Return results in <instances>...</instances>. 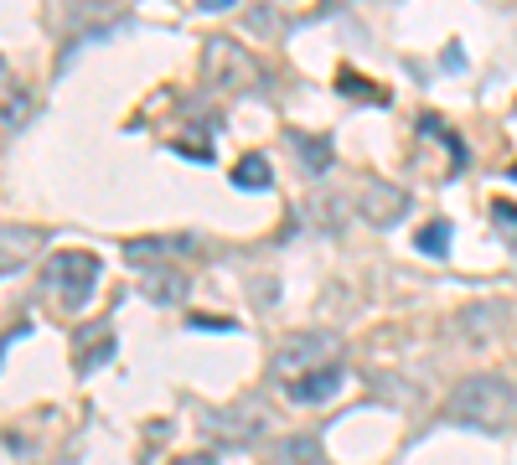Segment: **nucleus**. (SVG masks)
<instances>
[{
	"label": "nucleus",
	"mask_w": 517,
	"mask_h": 465,
	"mask_svg": "<svg viewBox=\"0 0 517 465\" xmlns=\"http://www.w3.org/2000/svg\"><path fill=\"white\" fill-rule=\"evenodd\" d=\"M445 414L455 424H476V429H507L517 419V388L502 378V372H471V378L455 383Z\"/></svg>",
	"instance_id": "obj_1"
},
{
	"label": "nucleus",
	"mask_w": 517,
	"mask_h": 465,
	"mask_svg": "<svg viewBox=\"0 0 517 465\" xmlns=\"http://www.w3.org/2000/svg\"><path fill=\"white\" fill-rule=\"evenodd\" d=\"M337 357H342V341L337 336H326V331H300V336H285L280 347H275V357H269V372L290 388V383H300V378H311V372H321V367H337Z\"/></svg>",
	"instance_id": "obj_2"
},
{
	"label": "nucleus",
	"mask_w": 517,
	"mask_h": 465,
	"mask_svg": "<svg viewBox=\"0 0 517 465\" xmlns=\"http://www.w3.org/2000/svg\"><path fill=\"white\" fill-rule=\"evenodd\" d=\"M94 285H99V254H88V248H63V254H52L47 295L63 310H83L88 295H94Z\"/></svg>",
	"instance_id": "obj_3"
},
{
	"label": "nucleus",
	"mask_w": 517,
	"mask_h": 465,
	"mask_svg": "<svg viewBox=\"0 0 517 465\" xmlns=\"http://www.w3.org/2000/svg\"><path fill=\"white\" fill-rule=\"evenodd\" d=\"M254 78V62L233 42H207V83L212 88H243Z\"/></svg>",
	"instance_id": "obj_4"
},
{
	"label": "nucleus",
	"mask_w": 517,
	"mask_h": 465,
	"mask_svg": "<svg viewBox=\"0 0 517 465\" xmlns=\"http://www.w3.org/2000/svg\"><path fill=\"white\" fill-rule=\"evenodd\" d=\"M197 238L192 233H166V238H130L125 243V259L130 264H150V259H166V254H192Z\"/></svg>",
	"instance_id": "obj_5"
},
{
	"label": "nucleus",
	"mask_w": 517,
	"mask_h": 465,
	"mask_svg": "<svg viewBox=\"0 0 517 465\" xmlns=\"http://www.w3.org/2000/svg\"><path fill=\"white\" fill-rule=\"evenodd\" d=\"M269 465H326V455L316 434H290V440L269 445Z\"/></svg>",
	"instance_id": "obj_6"
},
{
	"label": "nucleus",
	"mask_w": 517,
	"mask_h": 465,
	"mask_svg": "<svg viewBox=\"0 0 517 465\" xmlns=\"http://www.w3.org/2000/svg\"><path fill=\"white\" fill-rule=\"evenodd\" d=\"M342 383H347V372H342V362H337V367H321V372H311V378L290 383V398H295V403H326L331 393H342Z\"/></svg>",
	"instance_id": "obj_7"
},
{
	"label": "nucleus",
	"mask_w": 517,
	"mask_h": 465,
	"mask_svg": "<svg viewBox=\"0 0 517 465\" xmlns=\"http://www.w3.org/2000/svg\"><path fill=\"white\" fill-rule=\"evenodd\" d=\"M109 357H114V336H109V326H104V321L83 326V331H78V372H94V367L109 362Z\"/></svg>",
	"instance_id": "obj_8"
},
{
	"label": "nucleus",
	"mask_w": 517,
	"mask_h": 465,
	"mask_svg": "<svg viewBox=\"0 0 517 465\" xmlns=\"http://www.w3.org/2000/svg\"><path fill=\"white\" fill-rule=\"evenodd\" d=\"M140 290H145L150 300H156V305H176L181 295H187V279H181L176 269H145Z\"/></svg>",
	"instance_id": "obj_9"
},
{
	"label": "nucleus",
	"mask_w": 517,
	"mask_h": 465,
	"mask_svg": "<svg viewBox=\"0 0 517 465\" xmlns=\"http://www.w3.org/2000/svg\"><path fill=\"white\" fill-rule=\"evenodd\" d=\"M399 207H409V197L404 192H388V186H368V192H362V212L373 217V223H388V217H399Z\"/></svg>",
	"instance_id": "obj_10"
},
{
	"label": "nucleus",
	"mask_w": 517,
	"mask_h": 465,
	"mask_svg": "<svg viewBox=\"0 0 517 465\" xmlns=\"http://www.w3.org/2000/svg\"><path fill=\"white\" fill-rule=\"evenodd\" d=\"M269 181H275V171H269L264 155H243V161L233 166V186H243V192H264Z\"/></svg>",
	"instance_id": "obj_11"
},
{
	"label": "nucleus",
	"mask_w": 517,
	"mask_h": 465,
	"mask_svg": "<svg viewBox=\"0 0 517 465\" xmlns=\"http://www.w3.org/2000/svg\"><path fill=\"white\" fill-rule=\"evenodd\" d=\"M207 429H218V434H228L233 445H243V440H254L264 424L254 414H218V419H207Z\"/></svg>",
	"instance_id": "obj_12"
},
{
	"label": "nucleus",
	"mask_w": 517,
	"mask_h": 465,
	"mask_svg": "<svg viewBox=\"0 0 517 465\" xmlns=\"http://www.w3.org/2000/svg\"><path fill=\"white\" fill-rule=\"evenodd\" d=\"M290 145H295L300 161H306L311 176H326V171H331V140H306V135H295Z\"/></svg>",
	"instance_id": "obj_13"
},
{
	"label": "nucleus",
	"mask_w": 517,
	"mask_h": 465,
	"mask_svg": "<svg viewBox=\"0 0 517 465\" xmlns=\"http://www.w3.org/2000/svg\"><path fill=\"white\" fill-rule=\"evenodd\" d=\"M414 243H419V254H435V259L450 254V223H424Z\"/></svg>",
	"instance_id": "obj_14"
},
{
	"label": "nucleus",
	"mask_w": 517,
	"mask_h": 465,
	"mask_svg": "<svg viewBox=\"0 0 517 465\" xmlns=\"http://www.w3.org/2000/svg\"><path fill=\"white\" fill-rule=\"evenodd\" d=\"M37 233H21V228H6V274H16V259H26L21 248H32Z\"/></svg>",
	"instance_id": "obj_15"
},
{
	"label": "nucleus",
	"mask_w": 517,
	"mask_h": 465,
	"mask_svg": "<svg viewBox=\"0 0 517 465\" xmlns=\"http://www.w3.org/2000/svg\"><path fill=\"white\" fill-rule=\"evenodd\" d=\"M492 223H497V233L507 243H517V207L512 202H492Z\"/></svg>",
	"instance_id": "obj_16"
},
{
	"label": "nucleus",
	"mask_w": 517,
	"mask_h": 465,
	"mask_svg": "<svg viewBox=\"0 0 517 465\" xmlns=\"http://www.w3.org/2000/svg\"><path fill=\"white\" fill-rule=\"evenodd\" d=\"M342 93H347V99H373V104H383V93H378L368 78H357V73H342Z\"/></svg>",
	"instance_id": "obj_17"
},
{
	"label": "nucleus",
	"mask_w": 517,
	"mask_h": 465,
	"mask_svg": "<svg viewBox=\"0 0 517 465\" xmlns=\"http://www.w3.org/2000/svg\"><path fill=\"white\" fill-rule=\"evenodd\" d=\"M171 150H176V155H192V161H212V145H207V140H176Z\"/></svg>",
	"instance_id": "obj_18"
},
{
	"label": "nucleus",
	"mask_w": 517,
	"mask_h": 465,
	"mask_svg": "<svg viewBox=\"0 0 517 465\" xmlns=\"http://www.w3.org/2000/svg\"><path fill=\"white\" fill-rule=\"evenodd\" d=\"M192 326H207V331H233V321H218V316H192Z\"/></svg>",
	"instance_id": "obj_19"
},
{
	"label": "nucleus",
	"mask_w": 517,
	"mask_h": 465,
	"mask_svg": "<svg viewBox=\"0 0 517 465\" xmlns=\"http://www.w3.org/2000/svg\"><path fill=\"white\" fill-rule=\"evenodd\" d=\"M171 465H218L212 455H187V460H171Z\"/></svg>",
	"instance_id": "obj_20"
},
{
	"label": "nucleus",
	"mask_w": 517,
	"mask_h": 465,
	"mask_svg": "<svg viewBox=\"0 0 517 465\" xmlns=\"http://www.w3.org/2000/svg\"><path fill=\"white\" fill-rule=\"evenodd\" d=\"M507 176H512V181H517V166H512V171H507Z\"/></svg>",
	"instance_id": "obj_21"
}]
</instances>
